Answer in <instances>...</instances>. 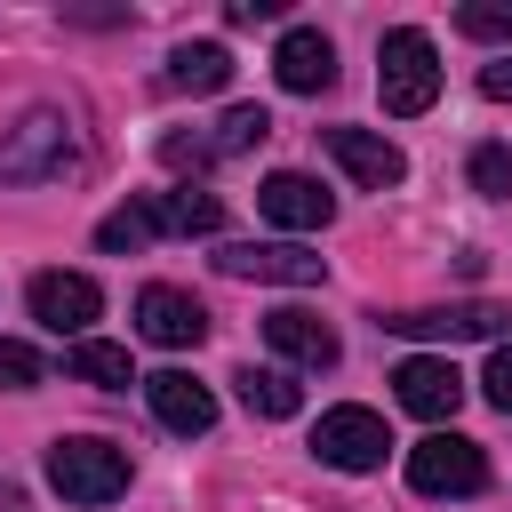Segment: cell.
<instances>
[{"label":"cell","instance_id":"obj_19","mask_svg":"<svg viewBox=\"0 0 512 512\" xmlns=\"http://www.w3.org/2000/svg\"><path fill=\"white\" fill-rule=\"evenodd\" d=\"M232 384H240V408H248V416H272V424H280V416L304 408V392H296L288 368H240Z\"/></svg>","mask_w":512,"mask_h":512},{"label":"cell","instance_id":"obj_10","mask_svg":"<svg viewBox=\"0 0 512 512\" xmlns=\"http://www.w3.org/2000/svg\"><path fill=\"white\" fill-rule=\"evenodd\" d=\"M136 336H144V344L184 352V344H200V336H208V312H200V296H184V288L152 280V288L136 296Z\"/></svg>","mask_w":512,"mask_h":512},{"label":"cell","instance_id":"obj_2","mask_svg":"<svg viewBox=\"0 0 512 512\" xmlns=\"http://www.w3.org/2000/svg\"><path fill=\"white\" fill-rule=\"evenodd\" d=\"M376 96H384L392 120L432 112V96H440V48H432V32H416V24L384 32V48H376Z\"/></svg>","mask_w":512,"mask_h":512},{"label":"cell","instance_id":"obj_14","mask_svg":"<svg viewBox=\"0 0 512 512\" xmlns=\"http://www.w3.org/2000/svg\"><path fill=\"white\" fill-rule=\"evenodd\" d=\"M144 400H152V416L168 424V432H208L216 424V392L200 384V376H184V368H160V376H144Z\"/></svg>","mask_w":512,"mask_h":512},{"label":"cell","instance_id":"obj_11","mask_svg":"<svg viewBox=\"0 0 512 512\" xmlns=\"http://www.w3.org/2000/svg\"><path fill=\"white\" fill-rule=\"evenodd\" d=\"M328 160H336L352 184H368V192H392V184L408 176L400 144H392V136H376V128H328Z\"/></svg>","mask_w":512,"mask_h":512},{"label":"cell","instance_id":"obj_23","mask_svg":"<svg viewBox=\"0 0 512 512\" xmlns=\"http://www.w3.org/2000/svg\"><path fill=\"white\" fill-rule=\"evenodd\" d=\"M472 192L512 200V152H504V144H480V152H472Z\"/></svg>","mask_w":512,"mask_h":512},{"label":"cell","instance_id":"obj_9","mask_svg":"<svg viewBox=\"0 0 512 512\" xmlns=\"http://www.w3.org/2000/svg\"><path fill=\"white\" fill-rule=\"evenodd\" d=\"M104 312V288L88 280V272H40L32 280V320L48 328V336H88V320Z\"/></svg>","mask_w":512,"mask_h":512},{"label":"cell","instance_id":"obj_27","mask_svg":"<svg viewBox=\"0 0 512 512\" xmlns=\"http://www.w3.org/2000/svg\"><path fill=\"white\" fill-rule=\"evenodd\" d=\"M480 96L488 104H512V56L504 64H480Z\"/></svg>","mask_w":512,"mask_h":512},{"label":"cell","instance_id":"obj_4","mask_svg":"<svg viewBox=\"0 0 512 512\" xmlns=\"http://www.w3.org/2000/svg\"><path fill=\"white\" fill-rule=\"evenodd\" d=\"M408 488H416V496H480V488H488L480 440H464V432H424V440L408 448Z\"/></svg>","mask_w":512,"mask_h":512},{"label":"cell","instance_id":"obj_1","mask_svg":"<svg viewBox=\"0 0 512 512\" xmlns=\"http://www.w3.org/2000/svg\"><path fill=\"white\" fill-rule=\"evenodd\" d=\"M48 488L64 504H112V496H128V448H112L96 432H56L48 440Z\"/></svg>","mask_w":512,"mask_h":512},{"label":"cell","instance_id":"obj_26","mask_svg":"<svg viewBox=\"0 0 512 512\" xmlns=\"http://www.w3.org/2000/svg\"><path fill=\"white\" fill-rule=\"evenodd\" d=\"M160 160L168 168H208L216 152H208V136H160Z\"/></svg>","mask_w":512,"mask_h":512},{"label":"cell","instance_id":"obj_12","mask_svg":"<svg viewBox=\"0 0 512 512\" xmlns=\"http://www.w3.org/2000/svg\"><path fill=\"white\" fill-rule=\"evenodd\" d=\"M272 72H280L288 96H320V88L336 80V48H328V32H320V24H288L280 48H272Z\"/></svg>","mask_w":512,"mask_h":512},{"label":"cell","instance_id":"obj_18","mask_svg":"<svg viewBox=\"0 0 512 512\" xmlns=\"http://www.w3.org/2000/svg\"><path fill=\"white\" fill-rule=\"evenodd\" d=\"M64 368H72L80 384H104V392H128V384H136V368H128V344H104V336H80V344L64 352Z\"/></svg>","mask_w":512,"mask_h":512},{"label":"cell","instance_id":"obj_7","mask_svg":"<svg viewBox=\"0 0 512 512\" xmlns=\"http://www.w3.org/2000/svg\"><path fill=\"white\" fill-rule=\"evenodd\" d=\"M384 336H432V344H464V336H504L512 312L504 304H408L376 320Z\"/></svg>","mask_w":512,"mask_h":512},{"label":"cell","instance_id":"obj_16","mask_svg":"<svg viewBox=\"0 0 512 512\" xmlns=\"http://www.w3.org/2000/svg\"><path fill=\"white\" fill-rule=\"evenodd\" d=\"M176 96H216L224 80H232V48L224 40H184V48H168V72H160Z\"/></svg>","mask_w":512,"mask_h":512},{"label":"cell","instance_id":"obj_24","mask_svg":"<svg viewBox=\"0 0 512 512\" xmlns=\"http://www.w3.org/2000/svg\"><path fill=\"white\" fill-rule=\"evenodd\" d=\"M32 384H40V352L0 336V392H32Z\"/></svg>","mask_w":512,"mask_h":512},{"label":"cell","instance_id":"obj_21","mask_svg":"<svg viewBox=\"0 0 512 512\" xmlns=\"http://www.w3.org/2000/svg\"><path fill=\"white\" fill-rule=\"evenodd\" d=\"M152 232H160L152 208H112V216L96 224V248H104V256H136V248H152Z\"/></svg>","mask_w":512,"mask_h":512},{"label":"cell","instance_id":"obj_15","mask_svg":"<svg viewBox=\"0 0 512 512\" xmlns=\"http://www.w3.org/2000/svg\"><path fill=\"white\" fill-rule=\"evenodd\" d=\"M256 208H264L272 224H288V232H320V224L336 216V200H328L312 176H296V168L264 176V184H256Z\"/></svg>","mask_w":512,"mask_h":512},{"label":"cell","instance_id":"obj_17","mask_svg":"<svg viewBox=\"0 0 512 512\" xmlns=\"http://www.w3.org/2000/svg\"><path fill=\"white\" fill-rule=\"evenodd\" d=\"M144 208H152V224H160V232H216V224H224V200H216V192H200V184L152 192Z\"/></svg>","mask_w":512,"mask_h":512},{"label":"cell","instance_id":"obj_22","mask_svg":"<svg viewBox=\"0 0 512 512\" xmlns=\"http://www.w3.org/2000/svg\"><path fill=\"white\" fill-rule=\"evenodd\" d=\"M456 32L464 40H512V0H464L456 8Z\"/></svg>","mask_w":512,"mask_h":512},{"label":"cell","instance_id":"obj_28","mask_svg":"<svg viewBox=\"0 0 512 512\" xmlns=\"http://www.w3.org/2000/svg\"><path fill=\"white\" fill-rule=\"evenodd\" d=\"M224 16H232V24H272V16H280V0H232Z\"/></svg>","mask_w":512,"mask_h":512},{"label":"cell","instance_id":"obj_20","mask_svg":"<svg viewBox=\"0 0 512 512\" xmlns=\"http://www.w3.org/2000/svg\"><path fill=\"white\" fill-rule=\"evenodd\" d=\"M264 136H272V112H264V104H232V112L208 128V152H216V160H232V152H256Z\"/></svg>","mask_w":512,"mask_h":512},{"label":"cell","instance_id":"obj_29","mask_svg":"<svg viewBox=\"0 0 512 512\" xmlns=\"http://www.w3.org/2000/svg\"><path fill=\"white\" fill-rule=\"evenodd\" d=\"M0 512H24V496H16V488H0Z\"/></svg>","mask_w":512,"mask_h":512},{"label":"cell","instance_id":"obj_3","mask_svg":"<svg viewBox=\"0 0 512 512\" xmlns=\"http://www.w3.org/2000/svg\"><path fill=\"white\" fill-rule=\"evenodd\" d=\"M80 160V136H72V120L64 112H24L8 136H0V184H48V176H64Z\"/></svg>","mask_w":512,"mask_h":512},{"label":"cell","instance_id":"obj_5","mask_svg":"<svg viewBox=\"0 0 512 512\" xmlns=\"http://www.w3.org/2000/svg\"><path fill=\"white\" fill-rule=\"evenodd\" d=\"M384 448H392V432H384L376 408H328V416L312 424V456L336 464V472H376Z\"/></svg>","mask_w":512,"mask_h":512},{"label":"cell","instance_id":"obj_25","mask_svg":"<svg viewBox=\"0 0 512 512\" xmlns=\"http://www.w3.org/2000/svg\"><path fill=\"white\" fill-rule=\"evenodd\" d=\"M480 392H488V408H504V416H512V336L488 352V368H480Z\"/></svg>","mask_w":512,"mask_h":512},{"label":"cell","instance_id":"obj_13","mask_svg":"<svg viewBox=\"0 0 512 512\" xmlns=\"http://www.w3.org/2000/svg\"><path fill=\"white\" fill-rule=\"evenodd\" d=\"M264 344L280 352V360H304V368H336V328L320 320V312H304V304H280V312H264Z\"/></svg>","mask_w":512,"mask_h":512},{"label":"cell","instance_id":"obj_8","mask_svg":"<svg viewBox=\"0 0 512 512\" xmlns=\"http://www.w3.org/2000/svg\"><path fill=\"white\" fill-rule=\"evenodd\" d=\"M392 392H400V408L424 416V424H448V416L464 408V376H456V360H440V352H408V360L392 368Z\"/></svg>","mask_w":512,"mask_h":512},{"label":"cell","instance_id":"obj_6","mask_svg":"<svg viewBox=\"0 0 512 512\" xmlns=\"http://www.w3.org/2000/svg\"><path fill=\"white\" fill-rule=\"evenodd\" d=\"M216 272H224V280L312 288V280H320V256H312V248H296V240H224V248H216Z\"/></svg>","mask_w":512,"mask_h":512}]
</instances>
